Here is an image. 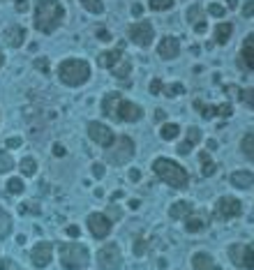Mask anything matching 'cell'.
Instances as JSON below:
<instances>
[{"label": "cell", "mask_w": 254, "mask_h": 270, "mask_svg": "<svg viewBox=\"0 0 254 270\" xmlns=\"http://www.w3.org/2000/svg\"><path fill=\"white\" fill-rule=\"evenodd\" d=\"M63 19H65V7L60 5L58 0H37L32 24H35V28L40 33L44 35L55 33L60 28V24H63Z\"/></svg>", "instance_id": "cell-1"}, {"label": "cell", "mask_w": 254, "mask_h": 270, "mask_svg": "<svg viewBox=\"0 0 254 270\" xmlns=\"http://www.w3.org/2000/svg\"><path fill=\"white\" fill-rule=\"evenodd\" d=\"M152 171H155V176L160 178L162 182H166V185L173 187V190H185V187L189 185V173L185 171L178 162H173V159H169V157H157L155 162H152Z\"/></svg>", "instance_id": "cell-2"}, {"label": "cell", "mask_w": 254, "mask_h": 270, "mask_svg": "<svg viewBox=\"0 0 254 270\" xmlns=\"http://www.w3.org/2000/svg\"><path fill=\"white\" fill-rule=\"evenodd\" d=\"M58 79L69 88H79L90 79V65L81 58H67L58 65Z\"/></svg>", "instance_id": "cell-3"}, {"label": "cell", "mask_w": 254, "mask_h": 270, "mask_svg": "<svg viewBox=\"0 0 254 270\" xmlns=\"http://www.w3.org/2000/svg\"><path fill=\"white\" fill-rule=\"evenodd\" d=\"M58 256L63 270H83L90 263V252L81 242H63L58 247Z\"/></svg>", "instance_id": "cell-4"}, {"label": "cell", "mask_w": 254, "mask_h": 270, "mask_svg": "<svg viewBox=\"0 0 254 270\" xmlns=\"http://www.w3.org/2000/svg\"><path fill=\"white\" fill-rule=\"evenodd\" d=\"M136 155V146L129 136H115V141L106 148V162L111 167H123Z\"/></svg>", "instance_id": "cell-5"}, {"label": "cell", "mask_w": 254, "mask_h": 270, "mask_svg": "<svg viewBox=\"0 0 254 270\" xmlns=\"http://www.w3.org/2000/svg\"><path fill=\"white\" fill-rule=\"evenodd\" d=\"M229 259L236 268L240 270H254V245H243L236 242L229 247Z\"/></svg>", "instance_id": "cell-6"}, {"label": "cell", "mask_w": 254, "mask_h": 270, "mask_svg": "<svg viewBox=\"0 0 254 270\" xmlns=\"http://www.w3.org/2000/svg\"><path fill=\"white\" fill-rule=\"evenodd\" d=\"M97 265L100 270H120L123 268V254H120V247L115 242L104 245L97 252Z\"/></svg>", "instance_id": "cell-7"}, {"label": "cell", "mask_w": 254, "mask_h": 270, "mask_svg": "<svg viewBox=\"0 0 254 270\" xmlns=\"http://www.w3.org/2000/svg\"><path fill=\"white\" fill-rule=\"evenodd\" d=\"M127 37L129 42H134L136 47L146 49L152 44V37H155V28H152L150 21H136L127 28Z\"/></svg>", "instance_id": "cell-8"}, {"label": "cell", "mask_w": 254, "mask_h": 270, "mask_svg": "<svg viewBox=\"0 0 254 270\" xmlns=\"http://www.w3.org/2000/svg\"><path fill=\"white\" fill-rule=\"evenodd\" d=\"M243 213V203L236 196H220L215 203V217L217 219H233Z\"/></svg>", "instance_id": "cell-9"}, {"label": "cell", "mask_w": 254, "mask_h": 270, "mask_svg": "<svg viewBox=\"0 0 254 270\" xmlns=\"http://www.w3.org/2000/svg\"><path fill=\"white\" fill-rule=\"evenodd\" d=\"M86 222H88V231H90L92 238H97V240H104V238L111 233V226H113V222L106 217V213H92V215H88Z\"/></svg>", "instance_id": "cell-10"}, {"label": "cell", "mask_w": 254, "mask_h": 270, "mask_svg": "<svg viewBox=\"0 0 254 270\" xmlns=\"http://www.w3.org/2000/svg\"><path fill=\"white\" fill-rule=\"evenodd\" d=\"M88 136H90L97 146H102V148H109V146L115 141L113 130H111V127H106L104 122H97V120L88 122Z\"/></svg>", "instance_id": "cell-11"}, {"label": "cell", "mask_w": 254, "mask_h": 270, "mask_svg": "<svg viewBox=\"0 0 254 270\" xmlns=\"http://www.w3.org/2000/svg\"><path fill=\"white\" fill-rule=\"evenodd\" d=\"M141 118H143V109L139 107V104L120 97L118 111H115V120H120V122H139Z\"/></svg>", "instance_id": "cell-12"}, {"label": "cell", "mask_w": 254, "mask_h": 270, "mask_svg": "<svg viewBox=\"0 0 254 270\" xmlns=\"http://www.w3.org/2000/svg\"><path fill=\"white\" fill-rule=\"evenodd\" d=\"M53 259V245L49 240H40L35 247L30 250V261L35 268H46Z\"/></svg>", "instance_id": "cell-13"}, {"label": "cell", "mask_w": 254, "mask_h": 270, "mask_svg": "<svg viewBox=\"0 0 254 270\" xmlns=\"http://www.w3.org/2000/svg\"><path fill=\"white\" fill-rule=\"evenodd\" d=\"M238 67L245 72H254V33L243 39V47L238 53Z\"/></svg>", "instance_id": "cell-14"}, {"label": "cell", "mask_w": 254, "mask_h": 270, "mask_svg": "<svg viewBox=\"0 0 254 270\" xmlns=\"http://www.w3.org/2000/svg\"><path fill=\"white\" fill-rule=\"evenodd\" d=\"M157 53H160V58H164V60H173V58H178L180 56V42H178V37H173V35H166V37L160 42V47H157Z\"/></svg>", "instance_id": "cell-15"}, {"label": "cell", "mask_w": 254, "mask_h": 270, "mask_svg": "<svg viewBox=\"0 0 254 270\" xmlns=\"http://www.w3.org/2000/svg\"><path fill=\"white\" fill-rule=\"evenodd\" d=\"M208 226V217L203 213H189L187 217H185V231L187 233H199V231H203V229Z\"/></svg>", "instance_id": "cell-16"}, {"label": "cell", "mask_w": 254, "mask_h": 270, "mask_svg": "<svg viewBox=\"0 0 254 270\" xmlns=\"http://www.w3.org/2000/svg\"><path fill=\"white\" fill-rule=\"evenodd\" d=\"M5 42L12 49L23 47V42H26V28L23 26H9L7 33H5Z\"/></svg>", "instance_id": "cell-17"}, {"label": "cell", "mask_w": 254, "mask_h": 270, "mask_svg": "<svg viewBox=\"0 0 254 270\" xmlns=\"http://www.w3.org/2000/svg\"><path fill=\"white\" fill-rule=\"evenodd\" d=\"M192 268L194 270H222L208 252H197V254L192 256Z\"/></svg>", "instance_id": "cell-18"}, {"label": "cell", "mask_w": 254, "mask_h": 270, "mask_svg": "<svg viewBox=\"0 0 254 270\" xmlns=\"http://www.w3.org/2000/svg\"><path fill=\"white\" fill-rule=\"evenodd\" d=\"M118 102H120V93H109L104 99H102V113L106 118H113L115 120V111H118Z\"/></svg>", "instance_id": "cell-19"}, {"label": "cell", "mask_w": 254, "mask_h": 270, "mask_svg": "<svg viewBox=\"0 0 254 270\" xmlns=\"http://www.w3.org/2000/svg\"><path fill=\"white\" fill-rule=\"evenodd\" d=\"M231 185L238 190H249L254 185V173L252 171H233L231 173Z\"/></svg>", "instance_id": "cell-20"}, {"label": "cell", "mask_w": 254, "mask_h": 270, "mask_svg": "<svg viewBox=\"0 0 254 270\" xmlns=\"http://www.w3.org/2000/svg\"><path fill=\"white\" fill-rule=\"evenodd\" d=\"M192 210H194V205L189 203V201H175V203L169 208V217L171 219H185Z\"/></svg>", "instance_id": "cell-21"}, {"label": "cell", "mask_w": 254, "mask_h": 270, "mask_svg": "<svg viewBox=\"0 0 254 270\" xmlns=\"http://www.w3.org/2000/svg\"><path fill=\"white\" fill-rule=\"evenodd\" d=\"M123 58V49H113V51H102L100 58H97V63H100L102 67H106V70H111V67L115 65V63Z\"/></svg>", "instance_id": "cell-22"}, {"label": "cell", "mask_w": 254, "mask_h": 270, "mask_svg": "<svg viewBox=\"0 0 254 270\" xmlns=\"http://www.w3.org/2000/svg\"><path fill=\"white\" fill-rule=\"evenodd\" d=\"M109 72L115 76V79H125V76H129V72H132V63H129L127 56H123L113 67H111Z\"/></svg>", "instance_id": "cell-23"}, {"label": "cell", "mask_w": 254, "mask_h": 270, "mask_svg": "<svg viewBox=\"0 0 254 270\" xmlns=\"http://www.w3.org/2000/svg\"><path fill=\"white\" fill-rule=\"evenodd\" d=\"M199 162H201V176L203 178H210V176H215V171H217V164L210 159V155L203 150L201 155H199Z\"/></svg>", "instance_id": "cell-24"}, {"label": "cell", "mask_w": 254, "mask_h": 270, "mask_svg": "<svg viewBox=\"0 0 254 270\" xmlns=\"http://www.w3.org/2000/svg\"><path fill=\"white\" fill-rule=\"evenodd\" d=\"M231 33H233V26L231 24H217L215 26V42L217 44H226L231 39Z\"/></svg>", "instance_id": "cell-25"}, {"label": "cell", "mask_w": 254, "mask_h": 270, "mask_svg": "<svg viewBox=\"0 0 254 270\" xmlns=\"http://www.w3.org/2000/svg\"><path fill=\"white\" fill-rule=\"evenodd\" d=\"M240 150H243V155L249 159V162H254V132H247V134L243 136Z\"/></svg>", "instance_id": "cell-26"}, {"label": "cell", "mask_w": 254, "mask_h": 270, "mask_svg": "<svg viewBox=\"0 0 254 270\" xmlns=\"http://www.w3.org/2000/svg\"><path fill=\"white\" fill-rule=\"evenodd\" d=\"M9 233H12V217H9V213L5 208H0V240L7 238Z\"/></svg>", "instance_id": "cell-27"}, {"label": "cell", "mask_w": 254, "mask_h": 270, "mask_svg": "<svg viewBox=\"0 0 254 270\" xmlns=\"http://www.w3.org/2000/svg\"><path fill=\"white\" fill-rule=\"evenodd\" d=\"M178 134H180V127L175 125V122H164V125H162V130H160V136L164 141H173Z\"/></svg>", "instance_id": "cell-28"}, {"label": "cell", "mask_w": 254, "mask_h": 270, "mask_svg": "<svg viewBox=\"0 0 254 270\" xmlns=\"http://www.w3.org/2000/svg\"><path fill=\"white\" fill-rule=\"evenodd\" d=\"M18 169H21L23 176H35L37 173V162L32 157H23L21 164H18Z\"/></svg>", "instance_id": "cell-29"}, {"label": "cell", "mask_w": 254, "mask_h": 270, "mask_svg": "<svg viewBox=\"0 0 254 270\" xmlns=\"http://www.w3.org/2000/svg\"><path fill=\"white\" fill-rule=\"evenodd\" d=\"M14 169V159L7 150H0V173H9Z\"/></svg>", "instance_id": "cell-30"}, {"label": "cell", "mask_w": 254, "mask_h": 270, "mask_svg": "<svg viewBox=\"0 0 254 270\" xmlns=\"http://www.w3.org/2000/svg\"><path fill=\"white\" fill-rule=\"evenodd\" d=\"M194 109H197V111L201 113L203 118H212V116H217V109H215V107H208V104H203L201 99H194Z\"/></svg>", "instance_id": "cell-31"}, {"label": "cell", "mask_w": 254, "mask_h": 270, "mask_svg": "<svg viewBox=\"0 0 254 270\" xmlns=\"http://www.w3.org/2000/svg\"><path fill=\"white\" fill-rule=\"evenodd\" d=\"M81 5L86 7L90 14H102V12H104V3H102V0H81Z\"/></svg>", "instance_id": "cell-32"}, {"label": "cell", "mask_w": 254, "mask_h": 270, "mask_svg": "<svg viewBox=\"0 0 254 270\" xmlns=\"http://www.w3.org/2000/svg\"><path fill=\"white\" fill-rule=\"evenodd\" d=\"M23 190H26V182H23L21 178H9L7 180V192L9 194H23Z\"/></svg>", "instance_id": "cell-33"}, {"label": "cell", "mask_w": 254, "mask_h": 270, "mask_svg": "<svg viewBox=\"0 0 254 270\" xmlns=\"http://www.w3.org/2000/svg\"><path fill=\"white\" fill-rule=\"evenodd\" d=\"M238 99L245 104V107L254 109V88H243V90H238Z\"/></svg>", "instance_id": "cell-34"}, {"label": "cell", "mask_w": 254, "mask_h": 270, "mask_svg": "<svg viewBox=\"0 0 254 270\" xmlns=\"http://www.w3.org/2000/svg\"><path fill=\"white\" fill-rule=\"evenodd\" d=\"M148 7L155 12H164L173 7V0H148Z\"/></svg>", "instance_id": "cell-35"}, {"label": "cell", "mask_w": 254, "mask_h": 270, "mask_svg": "<svg viewBox=\"0 0 254 270\" xmlns=\"http://www.w3.org/2000/svg\"><path fill=\"white\" fill-rule=\"evenodd\" d=\"M162 93L166 95V97H178V95L185 93V86L183 84H171V86H164V90Z\"/></svg>", "instance_id": "cell-36"}, {"label": "cell", "mask_w": 254, "mask_h": 270, "mask_svg": "<svg viewBox=\"0 0 254 270\" xmlns=\"http://www.w3.org/2000/svg\"><path fill=\"white\" fill-rule=\"evenodd\" d=\"M187 143H192V146H197L199 141H201V130L199 127H187Z\"/></svg>", "instance_id": "cell-37"}, {"label": "cell", "mask_w": 254, "mask_h": 270, "mask_svg": "<svg viewBox=\"0 0 254 270\" xmlns=\"http://www.w3.org/2000/svg\"><path fill=\"white\" fill-rule=\"evenodd\" d=\"M187 21L189 24H199V21H201V7L199 5H192L187 10Z\"/></svg>", "instance_id": "cell-38"}, {"label": "cell", "mask_w": 254, "mask_h": 270, "mask_svg": "<svg viewBox=\"0 0 254 270\" xmlns=\"http://www.w3.org/2000/svg\"><path fill=\"white\" fill-rule=\"evenodd\" d=\"M120 215H123V213H120L118 205H115V203H109V208H106V217H109L111 222H118Z\"/></svg>", "instance_id": "cell-39"}, {"label": "cell", "mask_w": 254, "mask_h": 270, "mask_svg": "<svg viewBox=\"0 0 254 270\" xmlns=\"http://www.w3.org/2000/svg\"><path fill=\"white\" fill-rule=\"evenodd\" d=\"M0 270H23L14 259H0Z\"/></svg>", "instance_id": "cell-40"}, {"label": "cell", "mask_w": 254, "mask_h": 270, "mask_svg": "<svg viewBox=\"0 0 254 270\" xmlns=\"http://www.w3.org/2000/svg\"><path fill=\"white\" fill-rule=\"evenodd\" d=\"M146 250H148V240H146V238H139V240L134 242V254L143 256V254H146Z\"/></svg>", "instance_id": "cell-41"}, {"label": "cell", "mask_w": 254, "mask_h": 270, "mask_svg": "<svg viewBox=\"0 0 254 270\" xmlns=\"http://www.w3.org/2000/svg\"><path fill=\"white\" fill-rule=\"evenodd\" d=\"M217 116H222V118H231V113H233V109H231V104L229 102H224V104H217Z\"/></svg>", "instance_id": "cell-42"}, {"label": "cell", "mask_w": 254, "mask_h": 270, "mask_svg": "<svg viewBox=\"0 0 254 270\" xmlns=\"http://www.w3.org/2000/svg\"><path fill=\"white\" fill-rule=\"evenodd\" d=\"M208 12H210L212 16H217V19H222V16L226 14V10L222 5H217V3H210V5H208Z\"/></svg>", "instance_id": "cell-43"}, {"label": "cell", "mask_w": 254, "mask_h": 270, "mask_svg": "<svg viewBox=\"0 0 254 270\" xmlns=\"http://www.w3.org/2000/svg\"><path fill=\"white\" fill-rule=\"evenodd\" d=\"M240 12H243L245 19H252V16H254V0H247V3L243 5V10H240Z\"/></svg>", "instance_id": "cell-44"}, {"label": "cell", "mask_w": 254, "mask_h": 270, "mask_svg": "<svg viewBox=\"0 0 254 270\" xmlns=\"http://www.w3.org/2000/svg\"><path fill=\"white\" fill-rule=\"evenodd\" d=\"M162 90H164V84H162V79H152L150 81V93L152 95H162Z\"/></svg>", "instance_id": "cell-45"}, {"label": "cell", "mask_w": 254, "mask_h": 270, "mask_svg": "<svg viewBox=\"0 0 254 270\" xmlns=\"http://www.w3.org/2000/svg\"><path fill=\"white\" fill-rule=\"evenodd\" d=\"M21 143H23L21 136H9V139L5 141V148H21Z\"/></svg>", "instance_id": "cell-46"}, {"label": "cell", "mask_w": 254, "mask_h": 270, "mask_svg": "<svg viewBox=\"0 0 254 270\" xmlns=\"http://www.w3.org/2000/svg\"><path fill=\"white\" fill-rule=\"evenodd\" d=\"M35 67L42 72V74H49V60H46V58H37V60H35Z\"/></svg>", "instance_id": "cell-47"}, {"label": "cell", "mask_w": 254, "mask_h": 270, "mask_svg": "<svg viewBox=\"0 0 254 270\" xmlns=\"http://www.w3.org/2000/svg\"><path fill=\"white\" fill-rule=\"evenodd\" d=\"M92 176H95V178H104V164H100V162L92 164Z\"/></svg>", "instance_id": "cell-48"}, {"label": "cell", "mask_w": 254, "mask_h": 270, "mask_svg": "<svg viewBox=\"0 0 254 270\" xmlns=\"http://www.w3.org/2000/svg\"><path fill=\"white\" fill-rule=\"evenodd\" d=\"M51 153H53L55 157H65V153H67V150H65V146H63V143H53Z\"/></svg>", "instance_id": "cell-49"}, {"label": "cell", "mask_w": 254, "mask_h": 270, "mask_svg": "<svg viewBox=\"0 0 254 270\" xmlns=\"http://www.w3.org/2000/svg\"><path fill=\"white\" fill-rule=\"evenodd\" d=\"M65 233H67L69 238H79V233H81V229H79L76 224H69V226L65 229Z\"/></svg>", "instance_id": "cell-50"}, {"label": "cell", "mask_w": 254, "mask_h": 270, "mask_svg": "<svg viewBox=\"0 0 254 270\" xmlns=\"http://www.w3.org/2000/svg\"><path fill=\"white\" fill-rule=\"evenodd\" d=\"M21 210H28V213H35V215H40V205H35V203H32V201H26Z\"/></svg>", "instance_id": "cell-51"}, {"label": "cell", "mask_w": 254, "mask_h": 270, "mask_svg": "<svg viewBox=\"0 0 254 270\" xmlns=\"http://www.w3.org/2000/svg\"><path fill=\"white\" fill-rule=\"evenodd\" d=\"M97 37H100L102 42H111V35H109V30H106V28H100V30H97Z\"/></svg>", "instance_id": "cell-52"}, {"label": "cell", "mask_w": 254, "mask_h": 270, "mask_svg": "<svg viewBox=\"0 0 254 270\" xmlns=\"http://www.w3.org/2000/svg\"><path fill=\"white\" fill-rule=\"evenodd\" d=\"M194 30H197L199 35H203L208 30V24H206V21H199V24H194Z\"/></svg>", "instance_id": "cell-53"}, {"label": "cell", "mask_w": 254, "mask_h": 270, "mask_svg": "<svg viewBox=\"0 0 254 270\" xmlns=\"http://www.w3.org/2000/svg\"><path fill=\"white\" fill-rule=\"evenodd\" d=\"M26 10H28V0H16V12L18 14H23Z\"/></svg>", "instance_id": "cell-54"}, {"label": "cell", "mask_w": 254, "mask_h": 270, "mask_svg": "<svg viewBox=\"0 0 254 270\" xmlns=\"http://www.w3.org/2000/svg\"><path fill=\"white\" fill-rule=\"evenodd\" d=\"M139 178H141V171H139V169H129V180L136 182Z\"/></svg>", "instance_id": "cell-55"}, {"label": "cell", "mask_w": 254, "mask_h": 270, "mask_svg": "<svg viewBox=\"0 0 254 270\" xmlns=\"http://www.w3.org/2000/svg\"><path fill=\"white\" fill-rule=\"evenodd\" d=\"M141 12H143V7L139 5V3H136V5H132V14L134 16H141Z\"/></svg>", "instance_id": "cell-56"}, {"label": "cell", "mask_w": 254, "mask_h": 270, "mask_svg": "<svg viewBox=\"0 0 254 270\" xmlns=\"http://www.w3.org/2000/svg\"><path fill=\"white\" fill-rule=\"evenodd\" d=\"M139 205H141V201H136V199H132V201H129V208H132V210H136Z\"/></svg>", "instance_id": "cell-57"}, {"label": "cell", "mask_w": 254, "mask_h": 270, "mask_svg": "<svg viewBox=\"0 0 254 270\" xmlns=\"http://www.w3.org/2000/svg\"><path fill=\"white\" fill-rule=\"evenodd\" d=\"M155 118H157V120H164V111H162V109H157V111H155Z\"/></svg>", "instance_id": "cell-58"}, {"label": "cell", "mask_w": 254, "mask_h": 270, "mask_svg": "<svg viewBox=\"0 0 254 270\" xmlns=\"http://www.w3.org/2000/svg\"><path fill=\"white\" fill-rule=\"evenodd\" d=\"M226 5H229L231 10H233V7H238V0H226Z\"/></svg>", "instance_id": "cell-59"}, {"label": "cell", "mask_w": 254, "mask_h": 270, "mask_svg": "<svg viewBox=\"0 0 254 270\" xmlns=\"http://www.w3.org/2000/svg\"><path fill=\"white\" fill-rule=\"evenodd\" d=\"M215 148H217V141L210 139V141H208V150H215Z\"/></svg>", "instance_id": "cell-60"}, {"label": "cell", "mask_w": 254, "mask_h": 270, "mask_svg": "<svg viewBox=\"0 0 254 270\" xmlns=\"http://www.w3.org/2000/svg\"><path fill=\"white\" fill-rule=\"evenodd\" d=\"M3 65H5V53L0 51V67H3Z\"/></svg>", "instance_id": "cell-61"}]
</instances>
